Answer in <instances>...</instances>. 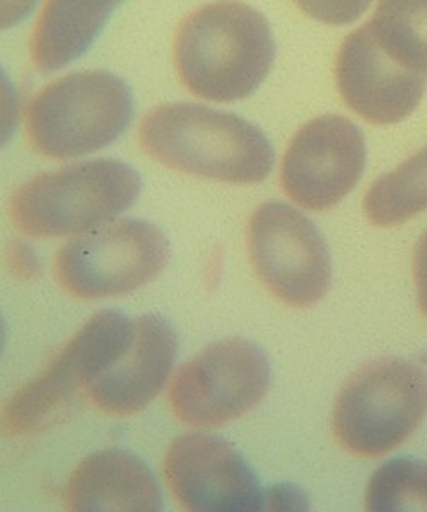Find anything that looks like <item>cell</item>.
<instances>
[{
  "label": "cell",
  "instance_id": "obj_9",
  "mask_svg": "<svg viewBox=\"0 0 427 512\" xmlns=\"http://www.w3.org/2000/svg\"><path fill=\"white\" fill-rule=\"evenodd\" d=\"M248 255L258 280L291 308H310L327 294L332 265L327 243L298 209L265 202L248 221Z\"/></svg>",
  "mask_w": 427,
  "mask_h": 512
},
{
  "label": "cell",
  "instance_id": "obj_6",
  "mask_svg": "<svg viewBox=\"0 0 427 512\" xmlns=\"http://www.w3.org/2000/svg\"><path fill=\"white\" fill-rule=\"evenodd\" d=\"M426 412V371L405 359H378L352 374L340 390L332 431L354 456L380 458L404 444Z\"/></svg>",
  "mask_w": 427,
  "mask_h": 512
},
{
  "label": "cell",
  "instance_id": "obj_2",
  "mask_svg": "<svg viewBox=\"0 0 427 512\" xmlns=\"http://www.w3.org/2000/svg\"><path fill=\"white\" fill-rule=\"evenodd\" d=\"M139 142L166 168L229 185L260 183L274 166V149L260 128L192 103L153 108L142 118Z\"/></svg>",
  "mask_w": 427,
  "mask_h": 512
},
{
  "label": "cell",
  "instance_id": "obj_4",
  "mask_svg": "<svg viewBox=\"0 0 427 512\" xmlns=\"http://www.w3.org/2000/svg\"><path fill=\"white\" fill-rule=\"evenodd\" d=\"M134 98L105 70L74 72L48 84L26 108V134L35 151L71 159L101 151L129 128Z\"/></svg>",
  "mask_w": 427,
  "mask_h": 512
},
{
  "label": "cell",
  "instance_id": "obj_15",
  "mask_svg": "<svg viewBox=\"0 0 427 512\" xmlns=\"http://www.w3.org/2000/svg\"><path fill=\"white\" fill-rule=\"evenodd\" d=\"M123 0H47L30 40L36 69L53 72L81 59Z\"/></svg>",
  "mask_w": 427,
  "mask_h": 512
},
{
  "label": "cell",
  "instance_id": "obj_17",
  "mask_svg": "<svg viewBox=\"0 0 427 512\" xmlns=\"http://www.w3.org/2000/svg\"><path fill=\"white\" fill-rule=\"evenodd\" d=\"M369 24L393 59L427 74V0H378Z\"/></svg>",
  "mask_w": 427,
  "mask_h": 512
},
{
  "label": "cell",
  "instance_id": "obj_10",
  "mask_svg": "<svg viewBox=\"0 0 427 512\" xmlns=\"http://www.w3.org/2000/svg\"><path fill=\"white\" fill-rule=\"evenodd\" d=\"M366 140L356 123L323 115L299 128L282 159L281 185L294 204L323 212L340 204L361 180Z\"/></svg>",
  "mask_w": 427,
  "mask_h": 512
},
{
  "label": "cell",
  "instance_id": "obj_7",
  "mask_svg": "<svg viewBox=\"0 0 427 512\" xmlns=\"http://www.w3.org/2000/svg\"><path fill=\"white\" fill-rule=\"evenodd\" d=\"M170 258L158 227L137 219L112 221L69 239L53 262L59 286L82 301L123 296L153 282Z\"/></svg>",
  "mask_w": 427,
  "mask_h": 512
},
{
  "label": "cell",
  "instance_id": "obj_5",
  "mask_svg": "<svg viewBox=\"0 0 427 512\" xmlns=\"http://www.w3.org/2000/svg\"><path fill=\"white\" fill-rule=\"evenodd\" d=\"M135 321L105 309L91 318L4 408V431L31 436L59 424L96 379L110 371L134 340Z\"/></svg>",
  "mask_w": 427,
  "mask_h": 512
},
{
  "label": "cell",
  "instance_id": "obj_12",
  "mask_svg": "<svg viewBox=\"0 0 427 512\" xmlns=\"http://www.w3.org/2000/svg\"><path fill=\"white\" fill-rule=\"evenodd\" d=\"M335 84L344 105L357 117L373 125H393L421 105L427 74L393 59L368 21L342 43L335 60Z\"/></svg>",
  "mask_w": 427,
  "mask_h": 512
},
{
  "label": "cell",
  "instance_id": "obj_1",
  "mask_svg": "<svg viewBox=\"0 0 427 512\" xmlns=\"http://www.w3.org/2000/svg\"><path fill=\"white\" fill-rule=\"evenodd\" d=\"M275 43L264 14L238 0H217L188 14L176 30L178 77L197 98L233 103L269 76Z\"/></svg>",
  "mask_w": 427,
  "mask_h": 512
},
{
  "label": "cell",
  "instance_id": "obj_3",
  "mask_svg": "<svg viewBox=\"0 0 427 512\" xmlns=\"http://www.w3.org/2000/svg\"><path fill=\"white\" fill-rule=\"evenodd\" d=\"M141 187L139 173L118 159L71 164L24 181L12 193L9 216L31 238L86 233L130 209Z\"/></svg>",
  "mask_w": 427,
  "mask_h": 512
},
{
  "label": "cell",
  "instance_id": "obj_8",
  "mask_svg": "<svg viewBox=\"0 0 427 512\" xmlns=\"http://www.w3.org/2000/svg\"><path fill=\"white\" fill-rule=\"evenodd\" d=\"M269 386L264 350L245 338H228L205 347L178 369L168 402L182 424L216 429L257 407Z\"/></svg>",
  "mask_w": 427,
  "mask_h": 512
},
{
  "label": "cell",
  "instance_id": "obj_16",
  "mask_svg": "<svg viewBox=\"0 0 427 512\" xmlns=\"http://www.w3.org/2000/svg\"><path fill=\"white\" fill-rule=\"evenodd\" d=\"M371 224L392 227L427 210V146L369 187L363 202Z\"/></svg>",
  "mask_w": 427,
  "mask_h": 512
},
{
  "label": "cell",
  "instance_id": "obj_13",
  "mask_svg": "<svg viewBox=\"0 0 427 512\" xmlns=\"http://www.w3.org/2000/svg\"><path fill=\"white\" fill-rule=\"evenodd\" d=\"M176 354L178 337L173 326L161 316H141L135 320L129 350L91 384L89 402L110 417H129L141 412L168 383Z\"/></svg>",
  "mask_w": 427,
  "mask_h": 512
},
{
  "label": "cell",
  "instance_id": "obj_20",
  "mask_svg": "<svg viewBox=\"0 0 427 512\" xmlns=\"http://www.w3.org/2000/svg\"><path fill=\"white\" fill-rule=\"evenodd\" d=\"M265 506L272 511H299L306 509L308 502L301 494V490L291 485H277L274 489L265 492Z\"/></svg>",
  "mask_w": 427,
  "mask_h": 512
},
{
  "label": "cell",
  "instance_id": "obj_19",
  "mask_svg": "<svg viewBox=\"0 0 427 512\" xmlns=\"http://www.w3.org/2000/svg\"><path fill=\"white\" fill-rule=\"evenodd\" d=\"M306 16L330 26L354 23L368 11L373 0H294Z\"/></svg>",
  "mask_w": 427,
  "mask_h": 512
},
{
  "label": "cell",
  "instance_id": "obj_21",
  "mask_svg": "<svg viewBox=\"0 0 427 512\" xmlns=\"http://www.w3.org/2000/svg\"><path fill=\"white\" fill-rule=\"evenodd\" d=\"M414 280H416L417 301L427 318V231L422 234L414 251Z\"/></svg>",
  "mask_w": 427,
  "mask_h": 512
},
{
  "label": "cell",
  "instance_id": "obj_23",
  "mask_svg": "<svg viewBox=\"0 0 427 512\" xmlns=\"http://www.w3.org/2000/svg\"><path fill=\"white\" fill-rule=\"evenodd\" d=\"M38 0H2V28L11 30L18 26L36 6Z\"/></svg>",
  "mask_w": 427,
  "mask_h": 512
},
{
  "label": "cell",
  "instance_id": "obj_18",
  "mask_svg": "<svg viewBox=\"0 0 427 512\" xmlns=\"http://www.w3.org/2000/svg\"><path fill=\"white\" fill-rule=\"evenodd\" d=\"M366 509L427 511V463L398 458L378 468L368 483Z\"/></svg>",
  "mask_w": 427,
  "mask_h": 512
},
{
  "label": "cell",
  "instance_id": "obj_22",
  "mask_svg": "<svg viewBox=\"0 0 427 512\" xmlns=\"http://www.w3.org/2000/svg\"><path fill=\"white\" fill-rule=\"evenodd\" d=\"M12 270L21 279H31L38 274V260L35 253L26 245H14L11 250Z\"/></svg>",
  "mask_w": 427,
  "mask_h": 512
},
{
  "label": "cell",
  "instance_id": "obj_14",
  "mask_svg": "<svg viewBox=\"0 0 427 512\" xmlns=\"http://www.w3.org/2000/svg\"><path fill=\"white\" fill-rule=\"evenodd\" d=\"M64 506L76 512H156L163 509L159 483L146 463L123 449L89 454L67 480Z\"/></svg>",
  "mask_w": 427,
  "mask_h": 512
},
{
  "label": "cell",
  "instance_id": "obj_11",
  "mask_svg": "<svg viewBox=\"0 0 427 512\" xmlns=\"http://www.w3.org/2000/svg\"><path fill=\"white\" fill-rule=\"evenodd\" d=\"M163 475L175 501L194 512H257L265 492L245 458L221 437L185 434L164 454Z\"/></svg>",
  "mask_w": 427,
  "mask_h": 512
}]
</instances>
